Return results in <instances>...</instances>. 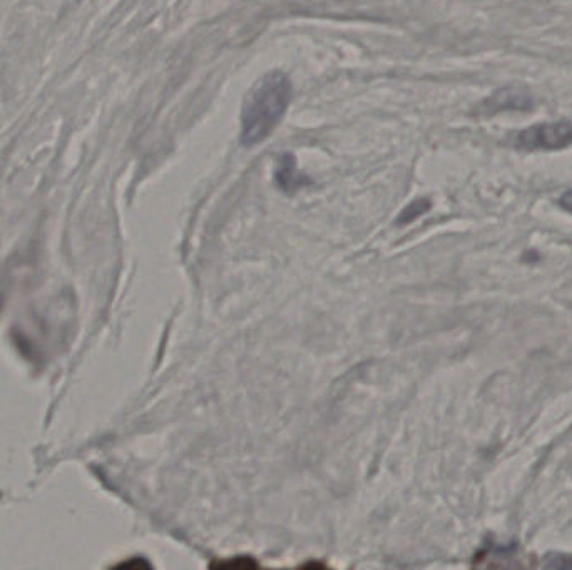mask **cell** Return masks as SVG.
<instances>
[{
  "label": "cell",
  "instance_id": "obj_1",
  "mask_svg": "<svg viewBox=\"0 0 572 570\" xmlns=\"http://www.w3.org/2000/svg\"><path fill=\"white\" fill-rule=\"evenodd\" d=\"M293 87L285 72L271 71L248 92L241 111L240 141L253 148L270 138L292 102Z\"/></svg>",
  "mask_w": 572,
  "mask_h": 570
},
{
  "label": "cell",
  "instance_id": "obj_2",
  "mask_svg": "<svg viewBox=\"0 0 572 570\" xmlns=\"http://www.w3.org/2000/svg\"><path fill=\"white\" fill-rule=\"evenodd\" d=\"M514 146L524 151H559L572 146L571 121L542 123L517 134Z\"/></svg>",
  "mask_w": 572,
  "mask_h": 570
},
{
  "label": "cell",
  "instance_id": "obj_3",
  "mask_svg": "<svg viewBox=\"0 0 572 570\" xmlns=\"http://www.w3.org/2000/svg\"><path fill=\"white\" fill-rule=\"evenodd\" d=\"M532 106H534V97L524 87H502L492 96L487 97L486 101L481 102V106L477 107V114L494 116L501 112L531 111Z\"/></svg>",
  "mask_w": 572,
  "mask_h": 570
},
{
  "label": "cell",
  "instance_id": "obj_4",
  "mask_svg": "<svg viewBox=\"0 0 572 570\" xmlns=\"http://www.w3.org/2000/svg\"><path fill=\"white\" fill-rule=\"evenodd\" d=\"M276 181L285 191L286 189L298 188V186H303V183H307V178L303 174L298 173L297 161H295L292 154H283L280 161H278Z\"/></svg>",
  "mask_w": 572,
  "mask_h": 570
},
{
  "label": "cell",
  "instance_id": "obj_5",
  "mask_svg": "<svg viewBox=\"0 0 572 570\" xmlns=\"http://www.w3.org/2000/svg\"><path fill=\"white\" fill-rule=\"evenodd\" d=\"M429 206V201H415V203L409 206V209L405 211L404 218L407 219V221H410L412 218H417L420 214L425 213V211L429 209Z\"/></svg>",
  "mask_w": 572,
  "mask_h": 570
},
{
  "label": "cell",
  "instance_id": "obj_6",
  "mask_svg": "<svg viewBox=\"0 0 572 570\" xmlns=\"http://www.w3.org/2000/svg\"><path fill=\"white\" fill-rule=\"evenodd\" d=\"M559 204H561V208L564 209V211L572 214V189L562 194L561 199H559Z\"/></svg>",
  "mask_w": 572,
  "mask_h": 570
}]
</instances>
